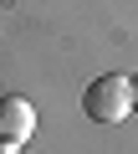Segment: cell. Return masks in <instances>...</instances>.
Masks as SVG:
<instances>
[{"instance_id":"1","label":"cell","mask_w":138,"mask_h":154,"mask_svg":"<svg viewBox=\"0 0 138 154\" xmlns=\"http://www.w3.org/2000/svg\"><path fill=\"white\" fill-rule=\"evenodd\" d=\"M82 113H87L92 123H123V118L133 113V77H123V72H102L97 82H87V93H82Z\"/></svg>"},{"instance_id":"2","label":"cell","mask_w":138,"mask_h":154,"mask_svg":"<svg viewBox=\"0 0 138 154\" xmlns=\"http://www.w3.org/2000/svg\"><path fill=\"white\" fill-rule=\"evenodd\" d=\"M36 134V108L21 93H0V149H21Z\"/></svg>"},{"instance_id":"3","label":"cell","mask_w":138,"mask_h":154,"mask_svg":"<svg viewBox=\"0 0 138 154\" xmlns=\"http://www.w3.org/2000/svg\"><path fill=\"white\" fill-rule=\"evenodd\" d=\"M0 154H36V149H31V144H21V149H0Z\"/></svg>"},{"instance_id":"4","label":"cell","mask_w":138,"mask_h":154,"mask_svg":"<svg viewBox=\"0 0 138 154\" xmlns=\"http://www.w3.org/2000/svg\"><path fill=\"white\" fill-rule=\"evenodd\" d=\"M133 108H138V77H133Z\"/></svg>"}]
</instances>
